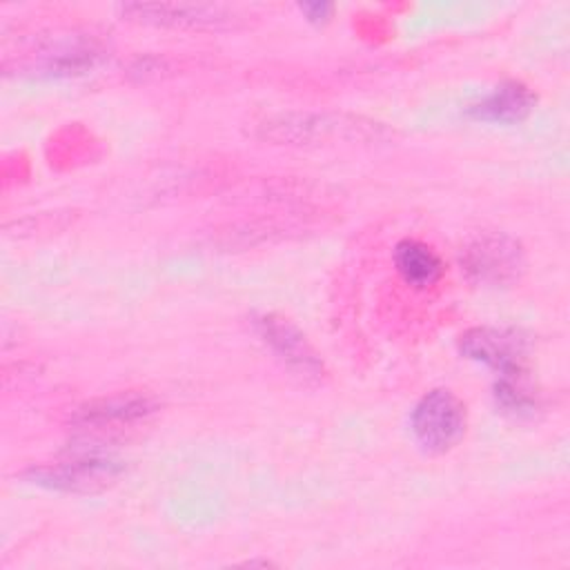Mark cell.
<instances>
[{
  "label": "cell",
  "instance_id": "3957f363",
  "mask_svg": "<svg viewBox=\"0 0 570 570\" xmlns=\"http://www.w3.org/2000/svg\"><path fill=\"white\" fill-rule=\"evenodd\" d=\"M459 350L465 358L494 370L499 376L523 372L525 341L512 330L472 327L461 334Z\"/></svg>",
  "mask_w": 570,
  "mask_h": 570
},
{
  "label": "cell",
  "instance_id": "ba28073f",
  "mask_svg": "<svg viewBox=\"0 0 570 570\" xmlns=\"http://www.w3.org/2000/svg\"><path fill=\"white\" fill-rule=\"evenodd\" d=\"M394 265L401 278L412 287H430L443 274V263L439 254L414 238H405L394 247Z\"/></svg>",
  "mask_w": 570,
  "mask_h": 570
},
{
  "label": "cell",
  "instance_id": "30bf717a",
  "mask_svg": "<svg viewBox=\"0 0 570 570\" xmlns=\"http://www.w3.org/2000/svg\"><path fill=\"white\" fill-rule=\"evenodd\" d=\"M494 399L497 405L512 416H528L539 405L534 390L523 379V372L499 376L494 385Z\"/></svg>",
  "mask_w": 570,
  "mask_h": 570
},
{
  "label": "cell",
  "instance_id": "9c48e42d",
  "mask_svg": "<svg viewBox=\"0 0 570 570\" xmlns=\"http://www.w3.org/2000/svg\"><path fill=\"white\" fill-rule=\"evenodd\" d=\"M151 410V403L142 396H116L80 410L82 425H114V423H129L134 419L145 416Z\"/></svg>",
  "mask_w": 570,
  "mask_h": 570
},
{
  "label": "cell",
  "instance_id": "5b68a950",
  "mask_svg": "<svg viewBox=\"0 0 570 570\" xmlns=\"http://www.w3.org/2000/svg\"><path fill=\"white\" fill-rule=\"evenodd\" d=\"M534 94L517 80H505L497 85L481 100L470 105L468 114L474 120L492 122V125H514L521 122L534 107Z\"/></svg>",
  "mask_w": 570,
  "mask_h": 570
},
{
  "label": "cell",
  "instance_id": "6da1fadb",
  "mask_svg": "<svg viewBox=\"0 0 570 570\" xmlns=\"http://www.w3.org/2000/svg\"><path fill=\"white\" fill-rule=\"evenodd\" d=\"M465 405L450 390H430L419 399L410 414L414 441L430 454L452 450L465 434Z\"/></svg>",
  "mask_w": 570,
  "mask_h": 570
},
{
  "label": "cell",
  "instance_id": "52a82bcc",
  "mask_svg": "<svg viewBox=\"0 0 570 570\" xmlns=\"http://www.w3.org/2000/svg\"><path fill=\"white\" fill-rule=\"evenodd\" d=\"M125 11L145 22L176 27H216L229 20L220 7L207 4H131Z\"/></svg>",
  "mask_w": 570,
  "mask_h": 570
},
{
  "label": "cell",
  "instance_id": "7a4b0ae2",
  "mask_svg": "<svg viewBox=\"0 0 570 570\" xmlns=\"http://www.w3.org/2000/svg\"><path fill=\"white\" fill-rule=\"evenodd\" d=\"M461 265L476 283L510 285L523 269V252L505 234H483L463 249Z\"/></svg>",
  "mask_w": 570,
  "mask_h": 570
},
{
  "label": "cell",
  "instance_id": "8fae6325",
  "mask_svg": "<svg viewBox=\"0 0 570 570\" xmlns=\"http://www.w3.org/2000/svg\"><path fill=\"white\" fill-rule=\"evenodd\" d=\"M298 9L305 16V20H309L314 24L325 22L332 13V4H327V2H307V4H301Z\"/></svg>",
  "mask_w": 570,
  "mask_h": 570
},
{
  "label": "cell",
  "instance_id": "8992f818",
  "mask_svg": "<svg viewBox=\"0 0 570 570\" xmlns=\"http://www.w3.org/2000/svg\"><path fill=\"white\" fill-rule=\"evenodd\" d=\"M256 325H258V332L265 338V343H269L272 350L283 361H287L292 367H296L305 374H318L321 363L296 327H292L287 321L276 318V316H263V318H258Z\"/></svg>",
  "mask_w": 570,
  "mask_h": 570
},
{
  "label": "cell",
  "instance_id": "277c9868",
  "mask_svg": "<svg viewBox=\"0 0 570 570\" xmlns=\"http://www.w3.org/2000/svg\"><path fill=\"white\" fill-rule=\"evenodd\" d=\"M118 474V465L107 456H80L58 468H40L31 472L33 483H42L58 490H94L102 488Z\"/></svg>",
  "mask_w": 570,
  "mask_h": 570
}]
</instances>
